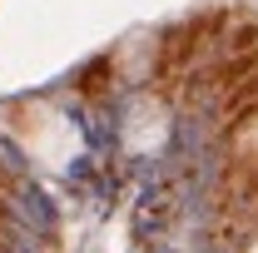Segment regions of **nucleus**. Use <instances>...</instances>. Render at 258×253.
Masks as SVG:
<instances>
[{
  "label": "nucleus",
  "mask_w": 258,
  "mask_h": 253,
  "mask_svg": "<svg viewBox=\"0 0 258 253\" xmlns=\"http://www.w3.org/2000/svg\"><path fill=\"white\" fill-rule=\"evenodd\" d=\"M5 124H10V139L35 159V164H45V169H64L75 149H80V134L75 124L64 119L55 104H45V99H20L10 114H5Z\"/></svg>",
  "instance_id": "f257e3e1"
},
{
  "label": "nucleus",
  "mask_w": 258,
  "mask_h": 253,
  "mask_svg": "<svg viewBox=\"0 0 258 253\" xmlns=\"http://www.w3.org/2000/svg\"><path fill=\"white\" fill-rule=\"evenodd\" d=\"M164 134H169V114L159 109V99H139V104L129 109V124H124L129 149L149 154V149H159V144H164Z\"/></svg>",
  "instance_id": "f03ea898"
},
{
  "label": "nucleus",
  "mask_w": 258,
  "mask_h": 253,
  "mask_svg": "<svg viewBox=\"0 0 258 253\" xmlns=\"http://www.w3.org/2000/svg\"><path fill=\"white\" fill-rule=\"evenodd\" d=\"M248 253H258V243H253V248H248Z\"/></svg>",
  "instance_id": "7ed1b4c3"
}]
</instances>
